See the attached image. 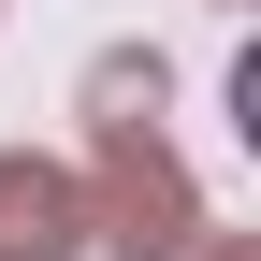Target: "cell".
I'll return each mask as SVG.
<instances>
[{"mask_svg":"<svg viewBox=\"0 0 261 261\" xmlns=\"http://www.w3.org/2000/svg\"><path fill=\"white\" fill-rule=\"evenodd\" d=\"M0 261H87V189L58 160H0Z\"/></svg>","mask_w":261,"mask_h":261,"instance_id":"obj_2","label":"cell"},{"mask_svg":"<svg viewBox=\"0 0 261 261\" xmlns=\"http://www.w3.org/2000/svg\"><path fill=\"white\" fill-rule=\"evenodd\" d=\"M203 261H261V247H247V232H218V247H203Z\"/></svg>","mask_w":261,"mask_h":261,"instance_id":"obj_3","label":"cell"},{"mask_svg":"<svg viewBox=\"0 0 261 261\" xmlns=\"http://www.w3.org/2000/svg\"><path fill=\"white\" fill-rule=\"evenodd\" d=\"M160 87L145 73H102V160H87V247H116V261H189L203 247V218H189V174H174V145H160Z\"/></svg>","mask_w":261,"mask_h":261,"instance_id":"obj_1","label":"cell"}]
</instances>
